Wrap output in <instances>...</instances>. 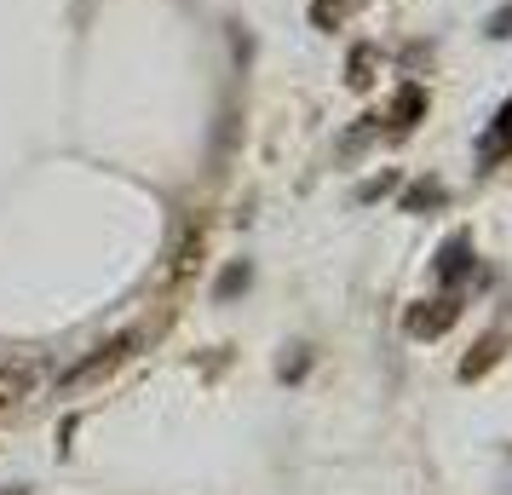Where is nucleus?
Segmentation results:
<instances>
[{"label": "nucleus", "mask_w": 512, "mask_h": 495, "mask_svg": "<svg viewBox=\"0 0 512 495\" xmlns=\"http://www.w3.org/2000/svg\"><path fill=\"white\" fill-rule=\"evenodd\" d=\"M139 346H144V334H139V329L116 334V340H110V346H98V352L87 357V363H75V369H70V386H81V380H93V375H104V369H116V363H127V357L139 352Z\"/></svg>", "instance_id": "f257e3e1"}, {"label": "nucleus", "mask_w": 512, "mask_h": 495, "mask_svg": "<svg viewBox=\"0 0 512 495\" xmlns=\"http://www.w3.org/2000/svg\"><path fill=\"white\" fill-rule=\"evenodd\" d=\"M41 369L35 363H0V409H18L24 398H35Z\"/></svg>", "instance_id": "f03ea898"}, {"label": "nucleus", "mask_w": 512, "mask_h": 495, "mask_svg": "<svg viewBox=\"0 0 512 495\" xmlns=\"http://www.w3.org/2000/svg\"><path fill=\"white\" fill-rule=\"evenodd\" d=\"M455 317H461V306H455V300H432L426 311H409V334H426V340H432V334H443Z\"/></svg>", "instance_id": "7ed1b4c3"}, {"label": "nucleus", "mask_w": 512, "mask_h": 495, "mask_svg": "<svg viewBox=\"0 0 512 495\" xmlns=\"http://www.w3.org/2000/svg\"><path fill=\"white\" fill-rule=\"evenodd\" d=\"M466 271H472V236H449L438 254V277L443 283H461Z\"/></svg>", "instance_id": "20e7f679"}, {"label": "nucleus", "mask_w": 512, "mask_h": 495, "mask_svg": "<svg viewBox=\"0 0 512 495\" xmlns=\"http://www.w3.org/2000/svg\"><path fill=\"white\" fill-rule=\"evenodd\" d=\"M420 116H426V93H420V87H397V98H392V127H397V133H409Z\"/></svg>", "instance_id": "39448f33"}, {"label": "nucleus", "mask_w": 512, "mask_h": 495, "mask_svg": "<svg viewBox=\"0 0 512 495\" xmlns=\"http://www.w3.org/2000/svg\"><path fill=\"white\" fill-rule=\"evenodd\" d=\"M495 357H501V334H489L484 346H478V357H466V363H461V380L489 375V369H495Z\"/></svg>", "instance_id": "423d86ee"}, {"label": "nucleus", "mask_w": 512, "mask_h": 495, "mask_svg": "<svg viewBox=\"0 0 512 495\" xmlns=\"http://www.w3.org/2000/svg\"><path fill=\"white\" fill-rule=\"evenodd\" d=\"M507 144H512V98H507V110L495 116V133L484 139V162H495V156H501Z\"/></svg>", "instance_id": "0eeeda50"}, {"label": "nucleus", "mask_w": 512, "mask_h": 495, "mask_svg": "<svg viewBox=\"0 0 512 495\" xmlns=\"http://www.w3.org/2000/svg\"><path fill=\"white\" fill-rule=\"evenodd\" d=\"M346 70H351V75H346L351 87H369V81H374V47H357Z\"/></svg>", "instance_id": "6e6552de"}, {"label": "nucleus", "mask_w": 512, "mask_h": 495, "mask_svg": "<svg viewBox=\"0 0 512 495\" xmlns=\"http://www.w3.org/2000/svg\"><path fill=\"white\" fill-rule=\"evenodd\" d=\"M438 202H443V185H409V190H403V208H409V213L438 208Z\"/></svg>", "instance_id": "1a4fd4ad"}, {"label": "nucleus", "mask_w": 512, "mask_h": 495, "mask_svg": "<svg viewBox=\"0 0 512 495\" xmlns=\"http://www.w3.org/2000/svg\"><path fill=\"white\" fill-rule=\"evenodd\" d=\"M346 18V0H311V24L317 29H334Z\"/></svg>", "instance_id": "9d476101"}, {"label": "nucleus", "mask_w": 512, "mask_h": 495, "mask_svg": "<svg viewBox=\"0 0 512 495\" xmlns=\"http://www.w3.org/2000/svg\"><path fill=\"white\" fill-rule=\"evenodd\" d=\"M242 288H248V265H231V271L219 277V300H236Z\"/></svg>", "instance_id": "9b49d317"}, {"label": "nucleus", "mask_w": 512, "mask_h": 495, "mask_svg": "<svg viewBox=\"0 0 512 495\" xmlns=\"http://www.w3.org/2000/svg\"><path fill=\"white\" fill-rule=\"evenodd\" d=\"M489 35H495V41H507V35H512V6H501V12L489 18Z\"/></svg>", "instance_id": "f8f14e48"}, {"label": "nucleus", "mask_w": 512, "mask_h": 495, "mask_svg": "<svg viewBox=\"0 0 512 495\" xmlns=\"http://www.w3.org/2000/svg\"><path fill=\"white\" fill-rule=\"evenodd\" d=\"M392 185H397L392 173H380V179H369V185H363V202H374V196H386Z\"/></svg>", "instance_id": "ddd939ff"}]
</instances>
